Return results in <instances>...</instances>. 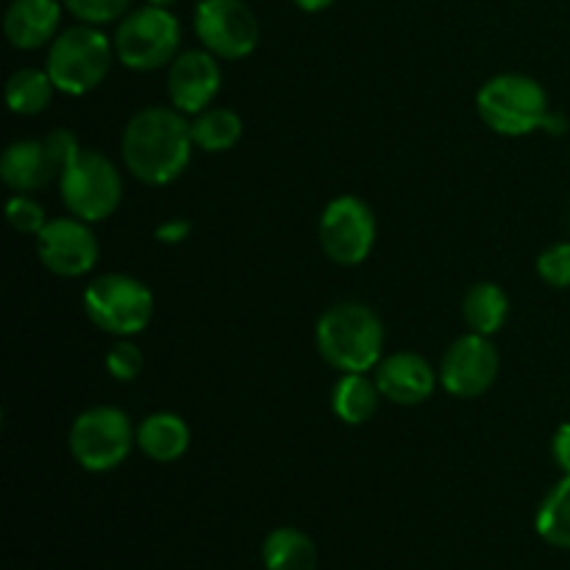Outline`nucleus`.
Returning <instances> with one entry per match:
<instances>
[{
    "label": "nucleus",
    "instance_id": "nucleus-1",
    "mask_svg": "<svg viewBox=\"0 0 570 570\" xmlns=\"http://www.w3.org/2000/svg\"><path fill=\"white\" fill-rule=\"evenodd\" d=\"M193 122L178 109L148 106L122 131V159L142 184H170L187 170L193 156Z\"/></svg>",
    "mask_w": 570,
    "mask_h": 570
},
{
    "label": "nucleus",
    "instance_id": "nucleus-2",
    "mask_svg": "<svg viewBox=\"0 0 570 570\" xmlns=\"http://www.w3.org/2000/svg\"><path fill=\"white\" fill-rule=\"evenodd\" d=\"M315 337L323 360L343 373H367L382 362V321L371 306L356 301L323 312Z\"/></svg>",
    "mask_w": 570,
    "mask_h": 570
},
{
    "label": "nucleus",
    "instance_id": "nucleus-3",
    "mask_svg": "<svg viewBox=\"0 0 570 570\" xmlns=\"http://www.w3.org/2000/svg\"><path fill=\"white\" fill-rule=\"evenodd\" d=\"M111 53L115 42H109L100 28L81 22L61 31L50 42L45 70L59 92L87 95L109 76Z\"/></svg>",
    "mask_w": 570,
    "mask_h": 570
},
{
    "label": "nucleus",
    "instance_id": "nucleus-4",
    "mask_svg": "<svg viewBox=\"0 0 570 570\" xmlns=\"http://www.w3.org/2000/svg\"><path fill=\"white\" fill-rule=\"evenodd\" d=\"M482 120L504 137H527L543 128L549 117V95L543 83L523 72H501L490 78L476 95Z\"/></svg>",
    "mask_w": 570,
    "mask_h": 570
},
{
    "label": "nucleus",
    "instance_id": "nucleus-5",
    "mask_svg": "<svg viewBox=\"0 0 570 570\" xmlns=\"http://www.w3.org/2000/svg\"><path fill=\"white\" fill-rule=\"evenodd\" d=\"M181 26L165 6H142L128 11L115 31V56L128 70H159L176 59Z\"/></svg>",
    "mask_w": 570,
    "mask_h": 570
},
{
    "label": "nucleus",
    "instance_id": "nucleus-6",
    "mask_svg": "<svg viewBox=\"0 0 570 570\" xmlns=\"http://www.w3.org/2000/svg\"><path fill=\"white\" fill-rule=\"evenodd\" d=\"M137 443L131 421L117 406H92L70 429V454L83 471L106 473L126 462Z\"/></svg>",
    "mask_w": 570,
    "mask_h": 570
},
{
    "label": "nucleus",
    "instance_id": "nucleus-7",
    "mask_svg": "<svg viewBox=\"0 0 570 570\" xmlns=\"http://www.w3.org/2000/svg\"><path fill=\"white\" fill-rule=\"evenodd\" d=\"M61 200L72 217L87 223L106 220L120 206L122 178L111 159L98 150H83L61 170Z\"/></svg>",
    "mask_w": 570,
    "mask_h": 570
},
{
    "label": "nucleus",
    "instance_id": "nucleus-8",
    "mask_svg": "<svg viewBox=\"0 0 570 570\" xmlns=\"http://www.w3.org/2000/svg\"><path fill=\"white\" fill-rule=\"evenodd\" d=\"M83 309L89 321L117 337L139 334L154 317V295L137 278L126 273L100 276L83 289Z\"/></svg>",
    "mask_w": 570,
    "mask_h": 570
},
{
    "label": "nucleus",
    "instance_id": "nucleus-9",
    "mask_svg": "<svg viewBox=\"0 0 570 570\" xmlns=\"http://www.w3.org/2000/svg\"><path fill=\"white\" fill-rule=\"evenodd\" d=\"M376 243V217L365 200L354 195L334 198L321 217V245L337 265H362Z\"/></svg>",
    "mask_w": 570,
    "mask_h": 570
},
{
    "label": "nucleus",
    "instance_id": "nucleus-10",
    "mask_svg": "<svg viewBox=\"0 0 570 570\" xmlns=\"http://www.w3.org/2000/svg\"><path fill=\"white\" fill-rule=\"evenodd\" d=\"M195 31L217 59H245L259 42V20L243 0H200Z\"/></svg>",
    "mask_w": 570,
    "mask_h": 570
},
{
    "label": "nucleus",
    "instance_id": "nucleus-11",
    "mask_svg": "<svg viewBox=\"0 0 570 570\" xmlns=\"http://www.w3.org/2000/svg\"><path fill=\"white\" fill-rule=\"evenodd\" d=\"M37 254L56 276H83L98 262V237L81 217H56L37 234Z\"/></svg>",
    "mask_w": 570,
    "mask_h": 570
},
{
    "label": "nucleus",
    "instance_id": "nucleus-12",
    "mask_svg": "<svg viewBox=\"0 0 570 570\" xmlns=\"http://www.w3.org/2000/svg\"><path fill=\"white\" fill-rule=\"evenodd\" d=\"M499 351L484 334H465L456 340L440 365V384L456 399H476L493 387L499 376Z\"/></svg>",
    "mask_w": 570,
    "mask_h": 570
},
{
    "label": "nucleus",
    "instance_id": "nucleus-13",
    "mask_svg": "<svg viewBox=\"0 0 570 570\" xmlns=\"http://www.w3.org/2000/svg\"><path fill=\"white\" fill-rule=\"evenodd\" d=\"M223 83L217 56L209 50H187L170 61L167 76V92H170L173 109L181 115H200L217 98Z\"/></svg>",
    "mask_w": 570,
    "mask_h": 570
},
{
    "label": "nucleus",
    "instance_id": "nucleus-14",
    "mask_svg": "<svg viewBox=\"0 0 570 570\" xmlns=\"http://www.w3.org/2000/svg\"><path fill=\"white\" fill-rule=\"evenodd\" d=\"M376 384L382 399L401 406L423 404L438 387V373L415 351H401L376 365Z\"/></svg>",
    "mask_w": 570,
    "mask_h": 570
},
{
    "label": "nucleus",
    "instance_id": "nucleus-15",
    "mask_svg": "<svg viewBox=\"0 0 570 570\" xmlns=\"http://www.w3.org/2000/svg\"><path fill=\"white\" fill-rule=\"evenodd\" d=\"M59 165L45 139H20L3 150L0 178L14 193H33L59 178Z\"/></svg>",
    "mask_w": 570,
    "mask_h": 570
},
{
    "label": "nucleus",
    "instance_id": "nucleus-16",
    "mask_svg": "<svg viewBox=\"0 0 570 570\" xmlns=\"http://www.w3.org/2000/svg\"><path fill=\"white\" fill-rule=\"evenodd\" d=\"M59 0H11L3 17V31L14 48L37 50L59 37Z\"/></svg>",
    "mask_w": 570,
    "mask_h": 570
},
{
    "label": "nucleus",
    "instance_id": "nucleus-17",
    "mask_svg": "<svg viewBox=\"0 0 570 570\" xmlns=\"http://www.w3.org/2000/svg\"><path fill=\"white\" fill-rule=\"evenodd\" d=\"M137 445L148 460L176 462L189 449V426L173 412H154L137 426Z\"/></svg>",
    "mask_w": 570,
    "mask_h": 570
},
{
    "label": "nucleus",
    "instance_id": "nucleus-18",
    "mask_svg": "<svg viewBox=\"0 0 570 570\" xmlns=\"http://www.w3.org/2000/svg\"><path fill=\"white\" fill-rule=\"evenodd\" d=\"M379 399L382 390L376 379H367L365 373H343L332 390V410L348 426H362L376 415Z\"/></svg>",
    "mask_w": 570,
    "mask_h": 570
},
{
    "label": "nucleus",
    "instance_id": "nucleus-19",
    "mask_svg": "<svg viewBox=\"0 0 570 570\" xmlns=\"http://www.w3.org/2000/svg\"><path fill=\"white\" fill-rule=\"evenodd\" d=\"M262 562L267 570H317V549L301 529H273L262 546Z\"/></svg>",
    "mask_w": 570,
    "mask_h": 570
},
{
    "label": "nucleus",
    "instance_id": "nucleus-20",
    "mask_svg": "<svg viewBox=\"0 0 570 570\" xmlns=\"http://www.w3.org/2000/svg\"><path fill=\"white\" fill-rule=\"evenodd\" d=\"M462 315H465L468 326L473 332L490 337V334H495L504 326L507 315H510V298H507V293L499 284L482 282L465 295V301H462Z\"/></svg>",
    "mask_w": 570,
    "mask_h": 570
},
{
    "label": "nucleus",
    "instance_id": "nucleus-21",
    "mask_svg": "<svg viewBox=\"0 0 570 570\" xmlns=\"http://www.w3.org/2000/svg\"><path fill=\"white\" fill-rule=\"evenodd\" d=\"M53 81H50L48 70H37V67H22L14 76L6 81V104L14 115H39L50 106L53 98Z\"/></svg>",
    "mask_w": 570,
    "mask_h": 570
},
{
    "label": "nucleus",
    "instance_id": "nucleus-22",
    "mask_svg": "<svg viewBox=\"0 0 570 570\" xmlns=\"http://www.w3.org/2000/svg\"><path fill=\"white\" fill-rule=\"evenodd\" d=\"M239 137H243V120H239L237 111L223 109V106L200 111L193 122V142L209 154L232 150L239 142Z\"/></svg>",
    "mask_w": 570,
    "mask_h": 570
},
{
    "label": "nucleus",
    "instance_id": "nucleus-23",
    "mask_svg": "<svg viewBox=\"0 0 570 570\" xmlns=\"http://www.w3.org/2000/svg\"><path fill=\"white\" fill-rule=\"evenodd\" d=\"M538 534L549 546L570 549V476L562 479L543 499L538 512Z\"/></svg>",
    "mask_w": 570,
    "mask_h": 570
},
{
    "label": "nucleus",
    "instance_id": "nucleus-24",
    "mask_svg": "<svg viewBox=\"0 0 570 570\" xmlns=\"http://www.w3.org/2000/svg\"><path fill=\"white\" fill-rule=\"evenodd\" d=\"M134 0H65L67 11L87 26H104L128 14Z\"/></svg>",
    "mask_w": 570,
    "mask_h": 570
},
{
    "label": "nucleus",
    "instance_id": "nucleus-25",
    "mask_svg": "<svg viewBox=\"0 0 570 570\" xmlns=\"http://www.w3.org/2000/svg\"><path fill=\"white\" fill-rule=\"evenodd\" d=\"M6 220L11 223V228L22 234H39L48 223V215H45V206L39 200L28 198V195H14L6 204Z\"/></svg>",
    "mask_w": 570,
    "mask_h": 570
},
{
    "label": "nucleus",
    "instance_id": "nucleus-26",
    "mask_svg": "<svg viewBox=\"0 0 570 570\" xmlns=\"http://www.w3.org/2000/svg\"><path fill=\"white\" fill-rule=\"evenodd\" d=\"M538 273L546 284L557 289L570 287V243H557L546 248L538 259Z\"/></svg>",
    "mask_w": 570,
    "mask_h": 570
},
{
    "label": "nucleus",
    "instance_id": "nucleus-27",
    "mask_svg": "<svg viewBox=\"0 0 570 570\" xmlns=\"http://www.w3.org/2000/svg\"><path fill=\"white\" fill-rule=\"evenodd\" d=\"M106 371H109L111 379H117V382H134V379L142 373V351L134 343H128V340H120V343L111 345V351L106 354Z\"/></svg>",
    "mask_w": 570,
    "mask_h": 570
},
{
    "label": "nucleus",
    "instance_id": "nucleus-28",
    "mask_svg": "<svg viewBox=\"0 0 570 570\" xmlns=\"http://www.w3.org/2000/svg\"><path fill=\"white\" fill-rule=\"evenodd\" d=\"M45 142H48V148H50V154H53L59 170H65V167L70 165L78 154H81V145H78L76 134L67 131V128H56V131H50L48 137H45Z\"/></svg>",
    "mask_w": 570,
    "mask_h": 570
},
{
    "label": "nucleus",
    "instance_id": "nucleus-29",
    "mask_svg": "<svg viewBox=\"0 0 570 570\" xmlns=\"http://www.w3.org/2000/svg\"><path fill=\"white\" fill-rule=\"evenodd\" d=\"M189 232H193V223L184 220V217H173V220L161 223V226L156 228V239L165 245H178L189 237Z\"/></svg>",
    "mask_w": 570,
    "mask_h": 570
},
{
    "label": "nucleus",
    "instance_id": "nucleus-30",
    "mask_svg": "<svg viewBox=\"0 0 570 570\" xmlns=\"http://www.w3.org/2000/svg\"><path fill=\"white\" fill-rule=\"evenodd\" d=\"M551 454H554V462L562 468V473L570 476V423H562L557 429L554 440H551Z\"/></svg>",
    "mask_w": 570,
    "mask_h": 570
},
{
    "label": "nucleus",
    "instance_id": "nucleus-31",
    "mask_svg": "<svg viewBox=\"0 0 570 570\" xmlns=\"http://www.w3.org/2000/svg\"><path fill=\"white\" fill-rule=\"evenodd\" d=\"M543 128L549 134H566L568 131V120H566V115H560V111H549V117H546V122H543Z\"/></svg>",
    "mask_w": 570,
    "mask_h": 570
},
{
    "label": "nucleus",
    "instance_id": "nucleus-32",
    "mask_svg": "<svg viewBox=\"0 0 570 570\" xmlns=\"http://www.w3.org/2000/svg\"><path fill=\"white\" fill-rule=\"evenodd\" d=\"M334 0H295V6L304 11H323V9H328Z\"/></svg>",
    "mask_w": 570,
    "mask_h": 570
},
{
    "label": "nucleus",
    "instance_id": "nucleus-33",
    "mask_svg": "<svg viewBox=\"0 0 570 570\" xmlns=\"http://www.w3.org/2000/svg\"><path fill=\"white\" fill-rule=\"evenodd\" d=\"M148 3H150V6H165V9H167V6L176 3V0H148Z\"/></svg>",
    "mask_w": 570,
    "mask_h": 570
}]
</instances>
